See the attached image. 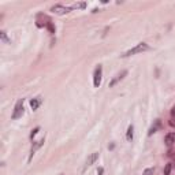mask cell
<instances>
[{"label": "cell", "mask_w": 175, "mask_h": 175, "mask_svg": "<svg viewBox=\"0 0 175 175\" xmlns=\"http://www.w3.org/2000/svg\"><path fill=\"white\" fill-rule=\"evenodd\" d=\"M0 37H2V40H3V41H6L7 44L10 42V40L7 39V36H6V32H0Z\"/></svg>", "instance_id": "15"}, {"label": "cell", "mask_w": 175, "mask_h": 175, "mask_svg": "<svg viewBox=\"0 0 175 175\" xmlns=\"http://www.w3.org/2000/svg\"><path fill=\"white\" fill-rule=\"evenodd\" d=\"M103 172H104V168H103V167H100V168L97 170V175H103Z\"/></svg>", "instance_id": "18"}, {"label": "cell", "mask_w": 175, "mask_h": 175, "mask_svg": "<svg viewBox=\"0 0 175 175\" xmlns=\"http://www.w3.org/2000/svg\"><path fill=\"white\" fill-rule=\"evenodd\" d=\"M39 130H40V127H36V129H34V130H33L32 133H30V138H33V137L36 136V134H37V131H39Z\"/></svg>", "instance_id": "17"}, {"label": "cell", "mask_w": 175, "mask_h": 175, "mask_svg": "<svg viewBox=\"0 0 175 175\" xmlns=\"http://www.w3.org/2000/svg\"><path fill=\"white\" fill-rule=\"evenodd\" d=\"M164 142H166L167 146H171L172 144L175 142V131H172V133H168L166 136V138H164Z\"/></svg>", "instance_id": "8"}, {"label": "cell", "mask_w": 175, "mask_h": 175, "mask_svg": "<svg viewBox=\"0 0 175 175\" xmlns=\"http://www.w3.org/2000/svg\"><path fill=\"white\" fill-rule=\"evenodd\" d=\"M171 168H172V164L171 163L166 164V167H164V175H170V172H171Z\"/></svg>", "instance_id": "13"}, {"label": "cell", "mask_w": 175, "mask_h": 175, "mask_svg": "<svg viewBox=\"0 0 175 175\" xmlns=\"http://www.w3.org/2000/svg\"><path fill=\"white\" fill-rule=\"evenodd\" d=\"M44 141H45V138H41V139H40V141H37V142H34V144H33L32 149H30V157H29V160H32L33 155H34L37 151H39L40 148H41V145H42V144H44Z\"/></svg>", "instance_id": "6"}, {"label": "cell", "mask_w": 175, "mask_h": 175, "mask_svg": "<svg viewBox=\"0 0 175 175\" xmlns=\"http://www.w3.org/2000/svg\"><path fill=\"white\" fill-rule=\"evenodd\" d=\"M70 10H71V7H66V6H62V4H55V6L51 7V11L58 15H64L67 12H70Z\"/></svg>", "instance_id": "4"}, {"label": "cell", "mask_w": 175, "mask_h": 175, "mask_svg": "<svg viewBox=\"0 0 175 175\" xmlns=\"http://www.w3.org/2000/svg\"><path fill=\"white\" fill-rule=\"evenodd\" d=\"M133 131H134V127H133V125H130L127 129V133H126V139H127V141H131V139H133Z\"/></svg>", "instance_id": "11"}, {"label": "cell", "mask_w": 175, "mask_h": 175, "mask_svg": "<svg viewBox=\"0 0 175 175\" xmlns=\"http://www.w3.org/2000/svg\"><path fill=\"white\" fill-rule=\"evenodd\" d=\"M98 159V152H95V153H92L90 156H88V159H86V161H85V167H83V171H85L88 167H90L93 163H95L96 160Z\"/></svg>", "instance_id": "5"}, {"label": "cell", "mask_w": 175, "mask_h": 175, "mask_svg": "<svg viewBox=\"0 0 175 175\" xmlns=\"http://www.w3.org/2000/svg\"><path fill=\"white\" fill-rule=\"evenodd\" d=\"M86 7V3L85 2H80V3H74L71 6V10H83Z\"/></svg>", "instance_id": "10"}, {"label": "cell", "mask_w": 175, "mask_h": 175, "mask_svg": "<svg viewBox=\"0 0 175 175\" xmlns=\"http://www.w3.org/2000/svg\"><path fill=\"white\" fill-rule=\"evenodd\" d=\"M23 98H19L18 101H17V104H15V108H14V112H12V119H19L22 118V115H23Z\"/></svg>", "instance_id": "2"}, {"label": "cell", "mask_w": 175, "mask_h": 175, "mask_svg": "<svg viewBox=\"0 0 175 175\" xmlns=\"http://www.w3.org/2000/svg\"><path fill=\"white\" fill-rule=\"evenodd\" d=\"M155 174V168L153 167H151V168H146L145 171L142 172V175H153Z\"/></svg>", "instance_id": "14"}, {"label": "cell", "mask_w": 175, "mask_h": 175, "mask_svg": "<svg viewBox=\"0 0 175 175\" xmlns=\"http://www.w3.org/2000/svg\"><path fill=\"white\" fill-rule=\"evenodd\" d=\"M168 125L171 126V127H175V116H172V118L168 120Z\"/></svg>", "instance_id": "16"}, {"label": "cell", "mask_w": 175, "mask_h": 175, "mask_svg": "<svg viewBox=\"0 0 175 175\" xmlns=\"http://www.w3.org/2000/svg\"><path fill=\"white\" fill-rule=\"evenodd\" d=\"M160 126V120H156V125L155 126H152L151 129H149V133H148V136H152L153 133H156V130H157V127Z\"/></svg>", "instance_id": "12"}, {"label": "cell", "mask_w": 175, "mask_h": 175, "mask_svg": "<svg viewBox=\"0 0 175 175\" xmlns=\"http://www.w3.org/2000/svg\"><path fill=\"white\" fill-rule=\"evenodd\" d=\"M101 75H103V67H101V64H98L97 67L95 68V73H93V85H95V88H98V86H100Z\"/></svg>", "instance_id": "3"}, {"label": "cell", "mask_w": 175, "mask_h": 175, "mask_svg": "<svg viewBox=\"0 0 175 175\" xmlns=\"http://www.w3.org/2000/svg\"><path fill=\"white\" fill-rule=\"evenodd\" d=\"M171 115H172V116H175V105L171 108Z\"/></svg>", "instance_id": "19"}, {"label": "cell", "mask_w": 175, "mask_h": 175, "mask_svg": "<svg viewBox=\"0 0 175 175\" xmlns=\"http://www.w3.org/2000/svg\"><path fill=\"white\" fill-rule=\"evenodd\" d=\"M42 103V98L41 97H36V98H33V100H30V107H32L33 111H36L37 108L41 105Z\"/></svg>", "instance_id": "9"}, {"label": "cell", "mask_w": 175, "mask_h": 175, "mask_svg": "<svg viewBox=\"0 0 175 175\" xmlns=\"http://www.w3.org/2000/svg\"><path fill=\"white\" fill-rule=\"evenodd\" d=\"M149 49H151V47H149L146 42H139V44H137L136 47H133V48H130L129 51H126L122 56H123V58H129V56H131V55L142 54V52H146V51H149Z\"/></svg>", "instance_id": "1"}, {"label": "cell", "mask_w": 175, "mask_h": 175, "mask_svg": "<svg viewBox=\"0 0 175 175\" xmlns=\"http://www.w3.org/2000/svg\"><path fill=\"white\" fill-rule=\"evenodd\" d=\"M126 75H127V71H126V70H123V71H122V73H119V74L116 75V77L114 78V80H112V81H111V82H110V88H112V86H115L116 83H118V82H119V81H120V80H123V78H125Z\"/></svg>", "instance_id": "7"}]
</instances>
